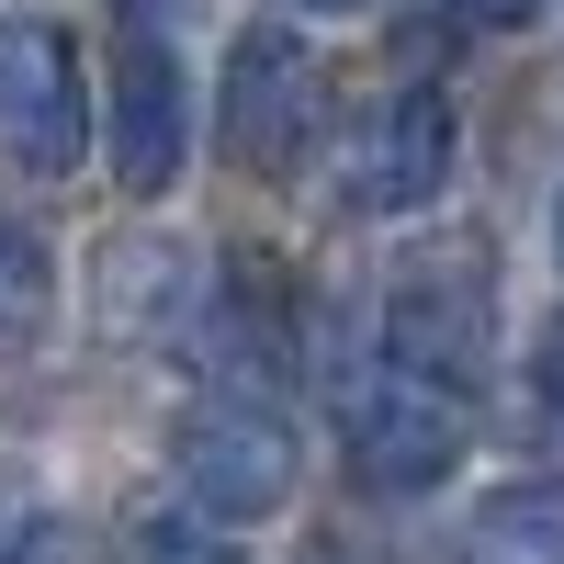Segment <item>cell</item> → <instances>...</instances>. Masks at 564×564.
I'll return each instance as SVG.
<instances>
[{
  "instance_id": "obj_10",
  "label": "cell",
  "mask_w": 564,
  "mask_h": 564,
  "mask_svg": "<svg viewBox=\"0 0 564 564\" xmlns=\"http://www.w3.org/2000/svg\"><path fill=\"white\" fill-rule=\"evenodd\" d=\"M463 564H564V497H542V486L486 497L475 531H463Z\"/></svg>"
},
{
  "instance_id": "obj_15",
  "label": "cell",
  "mask_w": 564,
  "mask_h": 564,
  "mask_svg": "<svg viewBox=\"0 0 564 564\" xmlns=\"http://www.w3.org/2000/svg\"><path fill=\"white\" fill-rule=\"evenodd\" d=\"M553 260H564V181H553Z\"/></svg>"
},
{
  "instance_id": "obj_14",
  "label": "cell",
  "mask_w": 564,
  "mask_h": 564,
  "mask_svg": "<svg viewBox=\"0 0 564 564\" xmlns=\"http://www.w3.org/2000/svg\"><path fill=\"white\" fill-rule=\"evenodd\" d=\"M463 12H486V23H531L542 0H463Z\"/></svg>"
},
{
  "instance_id": "obj_8",
  "label": "cell",
  "mask_w": 564,
  "mask_h": 564,
  "mask_svg": "<svg viewBox=\"0 0 564 564\" xmlns=\"http://www.w3.org/2000/svg\"><path fill=\"white\" fill-rule=\"evenodd\" d=\"M193 249L181 238H113L102 249V327L113 339H159V327L193 316Z\"/></svg>"
},
{
  "instance_id": "obj_12",
  "label": "cell",
  "mask_w": 564,
  "mask_h": 564,
  "mask_svg": "<svg viewBox=\"0 0 564 564\" xmlns=\"http://www.w3.org/2000/svg\"><path fill=\"white\" fill-rule=\"evenodd\" d=\"M0 564H68V520L23 475H0Z\"/></svg>"
},
{
  "instance_id": "obj_7",
  "label": "cell",
  "mask_w": 564,
  "mask_h": 564,
  "mask_svg": "<svg viewBox=\"0 0 564 564\" xmlns=\"http://www.w3.org/2000/svg\"><path fill=\"white\" fill-rule=\"evenodd\" d=\"M384 350L417 361V372H452V384H475V372H486V260H475V249H452V260L395 271Z\"/></svg>"
},
{
  "instance_id": "obj_17",
  "label": "cell",
  "mask_w": 564,
  "mask_h": 564,
  "mask_svg": "<svg viewBox=\"0 0 564 564\" xmlns=\"http://www.w3.org/2000/svg\"><path fill=\"white\" fill-rule=\"evenodd\" d=\"M305 564H350V553H339V542H316V553H305Z\"/></svg>"
},
{
  "instance_id": "obj_2",
  "label": "cell",
  "mask_w": 564,
  "mask_h": 564,
  "mask_svg": "<svg viewBox=\"0 0 564 564\" xmlns=\"http://www.w3.org/2000/svg\"><path fill=\"white\" fill-rule=\"evenodd\" d=\"M316 135H327V68H316V45L305 34H238V57H226V159H238L249 181H294L316 159Z\"/></svg>"
},
{
  "instance_id": "obj_1",
  "label": "cell",
  "mask_w": 564,
  "mask_h": 564,
  "mask_svg": "<svg viewBox=\"0 0 564 564\" xmlns=\"http://www.w3.org/2000/svg\"><path fill=\"white\" fill-rule=\"evenodd\" d=\"M463 441H475V395L452 384V372H417V361H361L350 384H339V452H350V475L361 486H384V497H417V486H441Z\"/></svg>"
},
{
  "instance_id": "obj_11",
  "label": "cell",
  "mask_w": 564,
  "mask_h": 564,
  "mask_svg": "<svg viewBox=\"0 0 564 564\" xmlns=\"http://www.w3.org/2000/svg\"><path fill=\"white\" fill-rule=\"evenodd\" d=\"M45 316H57V260L23 215H0V361L45 339Z\"/></svg>"
},
{
  "instance_id": "obj_16",
  "label": "cell",
  "mask_w": 564,
  "mask_h": 564,
  "mask_svg": "<svg viewBox=\"0 0 564 564\" xmlns=\"http://www.w3.org/2000/svg\"><path fill=\"white\" fill-rule=\"evenodd\" d=\"M294 12H361V0H294Z\"/></svg>"
},
{
  "instance_id": "obj_3",
  "label": "cell",
  "mask_w": 564,
  "mask_h": 564,
  "mask_svg": "<svg viewBox=\"0 0 564 564\" xmlns=\"http://www.w3.org/2000/svg\"><path fill=\"white\" fill-rule=\"evenodd\" d=\"M170 475L193 508H215V520H271L282 497H294V430H282L271 395H204L181 406L170 430Z\"/></svg>"
},
{
  "instance_id": "obj_13",
  "label": "cell",
  "mask_w": 564,
  "mask_h": 564,
  "mask_svg": "<svg viewBox=\"0 0 564 564\" xmlns=\"http://www.w3.org/2000/svg\"><path fill=\"white\" fill-rule=\"evenodd\" d=\"M531 406L564 430V316H542V339H531Z\"/></svg>"
},
{
  "instance_id": "obj_4",
  "label": "cell",
  "mask_w": 564,
  "mask_h": 564,
  "mask_svg": "<svg viewBox=\"0 0 564 564\" xmlns=\"http://www.w3.org/2000/svg\"><path fill=\"white\" fill-rule=\"evenodd\" d=\"M0 148H12L34 181H68L90 148V90H79V45L68 23L12 12L0 23Z\"/></svg>"
},
{
  "instance_id": "obj_9",
  "label": "cell",
  "mask_w": 564,
  "mask_h": 564,
  "mask_svg": "<svg viewBox=\"0 0 564 564\" xmlns=\"http://www.w3.org/2000/svg\"><path fill=\"white\" fill-rule=\"evenodd\" d=\"M113 564H238V542H226V520L193 508V497H124Z\"/></svg>"
},
{
  "instance_id": "obj_5",
  "label": "cell",
  "mask_w": 564,
  "mask_h": 564,
  "mask_svg": "<svg viewBox=\"0 0 564 564\" xmlns=\"http://www.w3.org/2000/svg\"><path fill=\"white\" fill-rule=\"evenodd\" d=\"M441 181H452V102L441 90H384L339 135V193L361 215H430Z\"/></svg>"
},
{
  "instance_id": "obj_6",
  "label": "cell",
  "mask_w": 564,
  "mask_h": 564,
  "mask_svg": "<svg viewBox=\"0 0 564 564\" xmlns=\"http://www.w3.org/2000/svg\"><path fill=\"white\" fill-rule=\"evenodd\" d=\"M181 159H193V90H181L159 34H124L113 45V181L135 204H159Z\"/></svg>"
}]
</instances>
